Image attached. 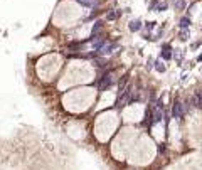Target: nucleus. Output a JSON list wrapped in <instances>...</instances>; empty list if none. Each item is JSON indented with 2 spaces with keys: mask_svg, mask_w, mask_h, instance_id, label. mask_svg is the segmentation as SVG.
Returning <instances> with one entry per match:
<instances>
[{
  "mask_svg": "<svg viewBox=\"0 0 202 170\" xmlns=\"http://www.w3.org/2000/svg\"><path fill=\"white\" fill-rule=\"evenodd\" d=\"M130 29L132 30H138L140 29V20H133L132 24H130Z\"/></svg>",
  "mask_w": 202,
  "mask_h": 170,
  "instance_id": "obj_1",
  "label": "nucleus"
},
{
  "mask_svg": "<svg viewBox=\"0 0 202 170\" xmlns=\"http://www.w3.org/2000/svg\"><path fill=\"white\" fill-rule=\"evenodd\" d=\"M189 24H190V20H189V19H182V22H180V25H182V27H187Z\"/></svg>",
  "mask_w": 202,
  "mask_h": 170,
  "instance_id": "obj_2",
  "label": "nucleus"
}]
</instances>
